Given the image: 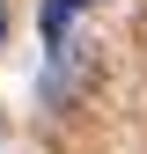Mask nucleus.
I'll list each match as a JSON object with an SVG mask.
<instances>
[{
  "label": "nucleus",
  "instance_id": "obj_1",
  "mask_svg": "<svg viewBox=\"0 0 147 154\" xmlns=\"http://www.w3.org/2000/svg\"><path fill=\"white\" fill-rule=\"evenodd\" d=\"M8 22H15V15H8V0H0V44H8Z\"/></svg>",
  "mask_w": 147,
  "mask_h": 154
}]
</instances>
